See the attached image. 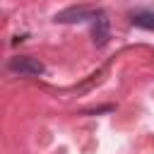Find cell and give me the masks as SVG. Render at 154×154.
<instances>
[{"instance_id": "obj_1", "label": "cell", "mask_w": 154, "mask_h": 154, "mask_svg": "<svg viewBox=\"0 0 154 154\" xmlns=\"http://www.w3.org/2000/svg\"><path fill=\"white\" fill-rule=\"evenodd\" d=\"M7 70L14 72V75H22V77H38L43 75V63L38 58H31V55H19V58H12L7 63Z\"/></svg>"}, {"instance_id": "obj_2", "label": "cell", "mask_w": 154, "mask_h": 154, "mask_svg": "<svg viewBox=\"0 0 154 154\" xmlns=\"http://www.w3.org/2000/svg\"><path fill=\"white\" fill-rule=\"evenodd\" d=\"M96 14V10H89V7H67L63 12L55 14V22L60 24H72V22H91V17Z\"/></svg>"}, {"instance_id": "obj_3", "label": "cell", "mask_w": 154, "mask_h": 154, "mask_svg": "<svg viewBox=\"0 0 154 154\" xmlns=\"http://www.w3.org/2000/svg\"><path fill=\"white\" fill-rule=\"evenodd\" d=\"M91 36L96 46H103L108 41V17L101 10H96V14L91 17Z\"/></svg>"}, {"instance_id": "obj_4", "label": "cell", "mask_w": 154, "mask_h": 154, "mask_svg": "<svg viewBox=\"0 0 154 154\" xmlns=\"http://www.w3.org/2000/svg\"><path fill=\"white\" fill-rule=\"evenodd\" d=\"M130 22L140 29H147V31H154V12H147V10H140V12H132Z\"/></svg>"}]
</instances>
